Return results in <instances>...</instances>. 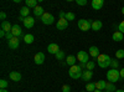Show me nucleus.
<instances>
[{"instance_id": "obj_1", "label": "nucleus", "mask_w": 124, "mask_h": 92, "mask_svg": "<svg viewBox=\"0 0 124 92\" xmlns=\"http://www.w3.org/2000/svg\"><path fill=\"white\" fill-rule=\"evenodd\" d=\"M97 64H98V66L102 67V68H107V67L110 66V64H112V59H110L108 55L101 54V55L97 57Z\"/></svg>"}, {"instance_id": "obj_2", "label": "nucleus", "mask_w": 124, "mask_h": 92, "mask_svg": "<svg viewBox=\"0 0 124 92\" xmlns=\"http://www.w3.org/2000/svg\"><path fill=\"white\" fill-rule=\"evenodd\" d=\"M82 72H83V70H82L78 65H75V66H72L70 67L68 70V75L71 78H73V80H78L82 77Z\"/></svg>"}, {"instance_id": "obj_3", "label": "nucleus", "mask_w": 124, "mask_h": 92, "mask_svg": "<svg viewBox=\"0 0 124 92\" xmlns=\"http://www.w3.org/2000/svg\"><path fill=\"white\" fill-rule=\"evenodd\" d=\"M107 78H108L109 82H112V84H114V82H117V81H119V80H120L119 70H117V68L108 70V72H107Z\"/></svg>"}, {"instance_id": "obj_4", "label": "nucleus", "mask_w": 124, "mask_h": 92, "mask_svg": "<svg viewBox=\"0 0 124 92\" xmlns=\"http://www.w3.org/2000/svg\"><path fill=\"white\" fill-rule=\"evenodd\" d=\"M77 26L82 31H88L89 29H92V21L91 20H86V19H81V20H78Z\"/></svg>"}, {"instance_id": "obj_5", "label": "nucleus", "mask_w": 124, "mask_h": 92, "mask_svg": "<svg viewBox=\"0 0 124 92\" xmlns=\"http://www.w3.org/2000/svg\"><path fill=\"white\" fill-rule=\"evenodd\" d=\"M77 60L79 61V62H82V64H87L89 61V54L87 52V51L81 50V51H78V54H77Z\"/></svg>"}, {"instance_id": "obj_6", "label": "nucleus", "mask_w": 124, "mask_h": 92, "mask_svg": "<svg viewBox=\"0 0 124 92\" xmlns=\"http://www.w3.org/2000/svg\"><path fill=\"white\" fill-rule=\"evenodd\" d=\"M41 21H42L45 25H51V24H54L55 21V17L52 14H50V13H45L42 16H41Z\"/></svg>"}, {"instance_id": "obj_7", "label": "nucleus", "mask_w": 124, "mask_h": 92, "mask_svg": "<svg viewBox=\"0 0 124 92\" xmlns=\"http://www.w3.org/2000/svg\"><path fill=\"white\" fill-rule=\"evenodd\" d=\"M19 45H20V40H19V37H15V36L11 40H9V41H8V46L11 50H16L19 47Z\"/></svg>"}, {"instance_id": "obj_8", "label": "nucleus", "mask_w": 124, "mask_h": 92, "mask_svg": "<svg viewBox=\"0 0 124 92\" xmlns=\"http://www.w3.org/2000/svg\"><path fill=\"white\" fill-rule=\"evenodd\" d=\"M68 27V21L66 19H58L57 20V30H66Z\"/></svg>"}, {"instance_id": "obj_9", "label": "nucleus", "mask_w": 124, "mask_h": 92, "mask_svg": "<svg viewBox=\"0 0 124 92\" xmlns=\"http://www.w3.org/2000/svg\"><path fill=\"white\" fill-rule=\"evenodd\" d=\"M34 25H35V19H34L32 16L25 17V20H24V26H25L26 29H31Z\"/></svg>"}, {"instance_id": "obj_10", "label": "nucleus", "mask_w": 124, "mask_h": 92, "mask_svg": "<svg viewBox=\"0 0 124 92\" xmlns=\"http://www.w3.org/2000/svg\"><path fill=\"white\" fill-rule=\"evenodd\" d=\"M34 60H35V64H36V65H42V64H44V61H45V54H42V52H37V54L35 55Z\"/></svg>"}, {"instance_id": "obj_11", "label": "nucleus", "mask_w": 124, "mask_h": 92, "mask_svg": "<svg viewBox=\"0 0 124 92\" xmlns=\"http://www.w3.org/2000/svg\"><path fill=\"white\" fill-rule=\"evenodd\" d=\"M11 33L15 37H20V36H23V30L21 27H20L17 24L16 25H13V30H11Z\"/></svg>"}, {"instance_id": "obj_12", "label": "nucleus", "mask_w": 124, "mask_h": 92, "mask_svg": "<svg viewBox=\"0 0 124 92\" xmlns=\"http://www.w3.org/2000/svg\"><path fill=\"white\" fill-rule=\"evenodd\" d=\"M47 51H48V54H52V55H56L58 51H60V47L57 44H50L47 46Z\"/></svg>"}, {"instance_id": "obj_13", "label": "nucleus", "mask_w": 124, "mask_h": 92, "mask_svg": "<svg viewBox=\"0 0 124 92\" xmlns=\"http://www.w3.org/2000/svg\"><path fill=\"white\" fill-rule=\"evenodd\" d=\"M88 54H89V56H92V57H98L101 54H99V49L97 47V46H91L89 47V51H88Z\"/></svg>"}, {"instance_id": "obj_14", "label": "nucleus", "mask_w": 124, "mask_h": 92, "mask_svg": "<svg viewBox=\"0 0 124 92\" xmlns=\"http://www.w3.org/2000/svg\"><path fill=\"white\" fill-rule=\"evenodd\" d=\"M92 76H93V71H91V70H85L83 72H82V80L83 81H89L91 78H92Z\"/></svg>"}, {"instance_id": "obj_15", "label": "nucleus", "mask_w": 124, "mask_h": 92, "mask_svg": "<svg viewBox=\"0 0 124 92\" xmlns=\"http://www.w3.org/2000/svg\"><path fill=\"white\" fill-rule=\"evenodd\" d=\"M103 4H104V1H103V0H92V3H91L92 8L94 9V10H99V9L103 6Z\"/></svg>"}, {"instance_id": "obj_16", "label": "nucleus", "mask_w": 124, "mask_h": 92, "mask_svg": "<svg viewBox=\"0 0 124 92\" xmlns=\"http://www.w3.org/2000/svg\"><path fill=\"white\" fill-rule=\"evenodd\" d=\"M103 24L101 20H94V21H92V30L93 31H99V30L102 29Z\"/></svg>"}, {"instance_id": "obj_17", "label": "nucleus", "mask_w": 124, "mask_h": 92, "mask_svg": "<svg viewBox=\"0 0 124 92\" xmlns=\"http://www.w3.org/2000/svg\"><path fill=\"white\" fill-rule=\"evenodd\" d=\"M76 62H77V57H76V56H73V55L67 56V59H66V64H67L70 67L75 66V65H76Z\"/></svg>"}, {"instance_id": "obj_18", "label": "nucleus", "mask_w": 124, "mask_h": 92, "mask_svg": "<svg viewBox=\"0 0 124 92\" xmlns=\"http://www.w3.org/2000/svg\"><path fill=\"white\" fill-rule=\"evenodd\" d=\"M10 80L15 81V82H19L20 80H21V74L17 72V71H13V72H10Z\"/></svg>"}, {"instance_id": "obj_19", "label": "nucleus", "mask_w": 124, "mask_h": 92, "mask_svg": "<svg viewBox=\"0 0 124 92\" xmlns=\"http://www.w3.org/2000/svg\"><path fill=\"white\" fill-rule=\"evenodd\" d=\"M1 30H4L5 33H11L13 25L10 24L9 21H3V23H1Z\"/></svg>"}, {"instance_id": "obj_20", "label": "nucleus", "mask_w": 124, "mask_h": 92, "mask_svg": "<svg viewBox=\"0 0 124 92\" xmlns=\"http://www.w3.org/2000/svg\"><path fill=\"white\" fill-rule=\"evenodd\" d=\"M45 14V11H44V8L42 6H40V5H37L35 9H34V15L35 16H37V17H41Z\"/></svg>"}, {"instance_id": "obj_21", "label": "nucleus", "mask_w": 124, "mask_h": 92, "mask_svg": "<svg viewBox=\"0 0 124 92\" xmlns=\"http://www.w3.org/2000/svg\"><path fill=\"white\" fill-rule=\"evenodd\" d=\"M112 39L114 40V41L119 42V41H122V40H124V34H122L120 31H116L114 34L112 35Z\"/></svg>"}, {"instance_id": "obj_22", "label": "nucleus", "mask_w": 124, "mask_h": 92, "mask_svg": "<svg viewBox=\"0 0 124 92\" xmlns=\"http://www.w3.org/2000/svg\"><path fill=\"white\" fill-rule=\"evenodd\" d=\"M106 87H107V82L104 80H99L98 82L96 84V90L102 91V90H106Z\"/></svg>"}, {"instance_id": "obj_23", "label": "nucleus", "mask_w": 124, "mask_h": 92, "mask_svg": "<svg viewBox=\"0 0 124 92\" xmlns=\"http://www.w3.org/2000/svg\"><path fill=\"white\" fill-rule=\"evenodd\" d=\"M29 14H30V10H29V8H27V6H24V8L20 9V16H23V17H27V16H29Z\"/></svg>"}, {"instance_id": "obj_24", "label": "nucleus", "mask_w": 124, "mask_h": 92, "mask_svg": "<svg viewBox=\"0 0 124 92\" xmlns=\"http://www.w3.org/2000/svg\"><path fill=\"white\" fill-rule=\"evenodd\" d=\"M34 40H35V37H34V35H31V34H27V35L24 36V41H25L26 44H29V45L32 44Z\"/></svg>"}, {"instance_id": "obj_25", "label": "nucleus", "mask_w": 124, "mask_h": 92, "mask_svg": "<svg viewBox=\"0 0 124 92\" xmlns=\"http://www.w3.org/2000/svg\"><path fill=\"white\" fill-rule=\"evenodd\" d=\"M25 4L27 8H36L37 6V0H25Z\"/></svg>"}, {"instance_id": "obj_26", "label": "nucleus", "mask_w": 124, "mask_h": 92, "mask_svg": "<svg viewBox=\"0 0 124 92\" xmlns=\"http://www.w3.org/2000/svg\"><path fill=\"white\" fill-rule=\"evenodd\" d=\"M106 90L109 91V92H116V91H117L114 84H112V82H107V87H106Z\"/></svg>"}, {"instance_id": "obj_27", "label": "nucleus", "mask_w": 124, "mask_h": 92, "mask_svg": "<svg viewBox=\"0 0 124 92\" xmlns=\"http://www.w3.org/2000/svg\"><path fill=\"white\" fill-rule=\"evenodd\" d=\"M86 91H87V92H93V91H96V84H92V82L87 84Z\"/></svg>"}, {"instance_id": "obj_28", "label": "nucleus", "mask_w": 124, "mask_h": 92, "mask_svg": "<svg viewBox=\"0 0 124 92\" xmlns=\"http://www.w3.org/2000/svg\"><path fill=\"white\" fill-rule=\"evenodd\" d=\"M116 57H117L118 60L124 59V50H123V49H119V50L116 51Z\"/></svg>"}, {"instance_id": "obj_29", "label": "nucleus", "mask_w": 124, "mask_h": 92, "mask_svg": "<svg viewBox=\"0 0 124 92\" xmlns=\"http://www.w3.org/2000/svg\"><path fill=\"white\" fill-rule=\"evenodd\" d=\"M67 21H72V20L76 19V15L73 13H66V17H65Z\"/></svg>"}, {"instance_id": "obj_30", "label": "nucleus", "mask_w": 124, "mask_h": 92, "mask_svg": "<svg viewBox=\"0 0 124 92\" xmlns=\"http://www.w3.org/2000/svg\"><path fill=\"white\" fill-rule=\"evenodd\" d=\"M87 65V70H93V68H94V66H96V64H94V61H88V62L86 64Z\"/></svg>"}, {"instance_id": "obj_31", "label": "nucleus", "mask_w": 124, "mask_h": 92, "mask_svg": "<svg viewBox=\"0 0 124 92\" xmlns=\"http://www.w3.org/2000/svg\"><path fill=\"white\" fill-rule=\"evenodd\" d=\"M56 59H57V60H63V59H65V54H63V51H61V50H60L56 54Z\"/></svg>"}, {"instance_id": "obj_32", "label": "nucleus", "mask_w": 124, "mask_h": 92, "mask_svg": "<svg viewBox=\"0 0 124 92\" xmlns=\"http://www.w3.org/2000/svg\"><path fill=\"white\" fill-rule=\"evenodd\" d=\"M8 81L6 80H0V88H8Z\"/></svg>"}, {"instance_id": "obj_33", "label": "nucleus", "mask_w": 124, "mask_h": 92, "mask_svg": "<svg viewBox=\"0 0 124 92\" xmlns=\"http://www.w3.org/2000/svg\"><path fill=\"white\" fill-rule=\"evenodd\" d=\"M110 66H112L113 68H118V67H119V61H118V60H112Z\"/></svg>"}, {"instance_id": "obj_34", "label": "nucleus", "mask_w": 124, "mask_h": 92, "mask_svg": "<svg viewBox=\"0 0 124 92\" xmlns=\"http://www.w3.org/2000/svg\"><path fill=\"white\" fill-rule=\"evenodd\" d=\"M118 31H120L122 34H124V20L118 25Z\"/></svg>"}, {"instance_id": "obj_35", "label": "nucleus", "mask_w": 124, "mask_h": 92, "mask_svg": "<svg viewBox=\"0 0 124 92\" xmlns=\"http://www.w3.org/2000/svg\"><path fill=\"white\" fill-rule=\"evenodd\" d=\"M76 3H77V5L83 6V5H86V4H87V0H76Z\"/></svg>"}, {"instance_id": "obj_36", "label": "nucleus", "mask_w": 124, "mask_h": 92, "mask_svg": "<svg viewBox=\"0 0 124 92\" xmlns=\"http://www.w3.org/2000/svg\"><path fill=\"white\" fill-rule=\"evenodd\" d=\"M70 86L68 85H63V86H62V92H70Z\"/></svg>"}, {"instance_id": "obj_37", "label": "nucleus", "mask_w": 124, "mask_h": 92, "mask_svg": "<svg viewBox=\"0 0 124 92\" xmlns=\"http://www.w3.org/2000/svg\"><path fill=\"white\" fill-rule=\"evenodd\" d=\"M6 40H8V41H9V40H11L13 37H14V35H13V33H6Z\"/></svg>"}, {"instance_id": "obj_38", "label": "nucleus", "mask_w": 124, "mask_h": 92, "mask_svg": "<svg viewBox=\"0 0 124 92\" xmlns=\"http://www.w3.org/2000/svg\"><path fill=\"white\" fill-rule=\"evenodd\" d=\"M0 19H1L3 21H5V19H6V14H5L4 11H1V13H0Z\"/></svg>"}, {"instance_id": "obj_39", "label": "nucleus", "mask_w": 124, "mask_h": 92, "mask_svg": "<svg viewBox=\"0 0 124 92\" xmlns=\"http://www.w3.org/2000/svg\"><path fill=\"white\" fill-rule=\"evenodd\" d=\"M4 36H6V33L4 30H0V37H4Z\"/></svg>"}, {"instance_id": "obj_40", "label": "nucleus", "mask_w": 124, "mask_h": 92, "mask_svg": "<svg viewBox=\"0 0 124 92\" xmlns=\"http://www.w3.org/2000/svg\"><path fill=\"white\" fill-rule=\"evenodd\" d=\"M119 74H120V78H124V68L119 70Z\"/></svg>"}, {"instance_id": "obj_41", "label": "nucleus", "mask_w": 124, "mask_h": 92, "mask_svg": "<svg viewBox=\"0 0 124 92\" xmlns=\"http://www.w3.org/2000/svg\"><path fill=\"white\" fill-rule=\"evenodd\" d=\"M0 92H9L6 88H1V90H0Z\"/></svg>"}, {"instance_id": "obj_42", "label": "nucleus", "mask_w": 124, "mask_h": 92, "mask_svg": "<svg viewBox=\"0 0 124 92\" xmlns=\"http://www.w3.org/2000/svg\"><path fill=\"white\" fill-rule=\"evenodd\" d=\"M116 92H124V90H117Z\"/></svg>"}, {"instance_id": "obj_43", "label": "nucleus", "mask_w": 124, "mask_h": 92, "mask_svg": "<svg viewBox=\"0 0 124 92\" xmlns=\"http://www.w3.org/2000/svg\"><path fill=\"white\" fill-rule=\"evenodd\" d=\"M122 14H123V15H124V6H123V8H122Z\"/></svg>"}, {"instance_id": "obj_44", "label": "nucleus", "mask_w": 124, "mask_h": 92, "mask_svg": "<svg viewBox=\"0 0 124 92\" xmlns=\"http://www.w3.org/2000/svg\"><path fill=\"white\" fill-rule=\"evenodd\" d=\"M93 92H102V91H99V90H96V91H93Z\"/></svg>"}, {"instance_id": "obj_45", "label": "nucleus", "mask_w": 124, "mask_h": 92, "mask_svg": "<svg viewBox=\"0 0 124 92\" xmlns=\"http://www.w3.org/2000/svg\"><path fill=\"white\" fill-rule=\"evenodd\" d=\"M82 92H87V91H82Z\"/></svg>"}, {"instance_id": "obj_46", "label": "nucleus", "mask_w": 124, "mask_h": 92, "mask_svg": "<svg viewBox=\"0 0 124 92\" xmlns=\"http://www.w3.org/2000/svg\"><path fill=\"white\" fill-rule=\"evenodd\" d=\"M106 92H109V91H106Z\"/></svg>"}]
</instances>
